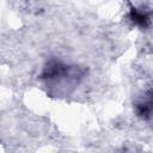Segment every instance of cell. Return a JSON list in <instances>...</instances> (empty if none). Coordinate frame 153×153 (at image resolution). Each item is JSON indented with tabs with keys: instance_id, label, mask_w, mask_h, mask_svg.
Instances as JSON below:
<instances>
[{
	"instance_id": "1",
	"label": "cell",
	"mask_w": 153,
	"mask_h": 153,
	"mask_svg": "<svg viewBox=\"0 0 153 153\" xmlns=\"http://www.w3.org/2000/svg\"><path fill=\"white\" fill-rule=\"evenodd\" d=\"M82 69L78 66H69L59 60H50L43 67L39 78L50 87L74 86L82 76Z\"/></svg>"
},
{
	"instance_id": "2",
	"label": "cell",
	"mask_w": 153,
	"mask_h": 153,
	"mask_svg": "<svg viewBox=\"0 0 153 153\" xmlns=\"http://www.w3.org/2000/svg\"><path fill=\"white\" fill-rule=\"evenodd\" d=\"M151 90L147 92V94L143 97V99H140L139 102L135 103V114L137 117L142 120H148L151 118L152 114V96H151Z\"/></svg>"
},
{
	"instance_id": "3",
	"label": "cell",
	"mask_w": 153,
	"mask_h": 153,
	"mask_svg": "<svg viewBox=\"0 0 153 153\" xmlns=\"http://www.w3.org/2000/svg\"><path fill=\"white\" fill-rule=\"evenodd\" d=\"M130 19L136 25L142 26V27H147L149 25V22H151L149 12H146V11H142V10H137V8H131Z\"/></svg>"
}]
</instances>
